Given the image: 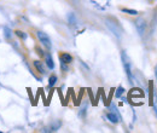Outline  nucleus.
Wrapping results in <instances>:
<instances>
[{
    "instance_id": "obj_1",
    "label": "nucleus",
    "mask_w": 157,
    "mask_h": 133,
    "mask_svg": "<svg viewBox=\"0 0 157 133\" xmlns=\"http://www.w3.org/2000/svg\"><path fill=\"white\" fill-rule=\"evenodd\" d=\"M121 59H122V64H123V68H124V72L128 76L129 81L132 82V63H131V58L128 57V55L126 53V51H122L121 52Z\"/></svg>"
},
{
    "instance_id": "obj_2",
    "label": "nucleus",
    "mask_w": 157,
    "mask_h": 133,
    "mask_svg": "<svg viewBox=\"0 0 157 133\" xmlns=\"http://www.w3.org/2000/svg\"><path fill=\"white\" fill-rule=\"evenodd\" d=\"M106 22V25H108V28L114 33V35H116L118 39L121 38V35H122V29H121V27H120V24L116 23L115 21H113V19H106L105 21Z\"/></svg>"
},
{
    "instance_id": "obj_3",
    "label": "nucleus",
    "mask_w": 157,
    "mask_h": 133,
    "mask_svg": "<svg viewBox=\"0 0 157 133\" xmlns=\"http://www.w3.org/2000/svg\"><path fill=\"white\" fill-rule=\"evenodd\" d=\"M36 35H38V39H39L40 42L42 44V46H44V47H46L47 50H50V49L52 47L51 39H50V37H48L46 33H44V32H38V33H36Z\"/></svg>"
},
{
    "instance_id": "obj_4",
    "label": "nucleus",
    "mask_w": 157,
    "mask_h": 133,
    "mask_svg": "<svg viewBox=\"0 0 157 133\" xmlns=\"http://www.w3.org/2000/svg\"><path fill=\"white\" fill-rule=\"evenodd\" d=\"M106 117H108V120H109L110 122H113V123H117L118 121L121 120V116H120L118 111L116 110V108H115L114 105H111V111L108 113Z\"/></svg>"
},
{
    "instance_id": "obj_5",
    "label": "nucleus",
    "mask_w": 157,
    "mask_h": 133,
    "mask_svg": "<svg viewBox=\"0 0 157 133\" xmlns=\"http://www.w3.org/2000/svg\"><path fill=\"white\" fill-rule=\"evenodd\" d=\"M146 22L144 18H138L136 21V27H137V30L139 33V35H144L145 30H146Z\"/></svg>"
},
{
    "instance_id": "obj_6",
    "label": "nucleus",
    "mask_w": 157,
    "mask_h": 133,
    "mask_svg": "<svg viewBox=\"0 0 157 133\" xmlns=\"http://www.w3.org/2000/svg\"><path fill=\"white\" fill-rule=\"evenodd\" d=\"M59 59H60V63H64V64H69L73 62V57L69 53H62L59 56Z\"/></svg>"
},
{
    "instance_id": "obj_7",
    "label": "nucleus",
    "mask_w": 157,
    "mask_h": 133,
    "mask_svg": "<svg viewBox=\"0 0 157 133\" xmlns=\"http://www.w3.org/2000/svg\"><path fill=\"white\" fill-rule=\"evenodd\" d=\"M34 67H35V69L39 72L40 74H45V73H46V72H45L44 63H42L41 61H34Z\"/></svg>"
},
{
    "instance_id": "obj_8",
    "label": "nucleus",
    "mask_w": 157,
    "mask_h": 133,
    "mask_svg": "<svg viewBox=\"0 0 157 133\" xmlns=\"http://www.w3.org/2000/svg\"><path fill=\"white\" fill-rule=\"evenodd\" d=\"M59 127H60V122L58 121L57 123L55 122V123H52L50 127L45 128V130H44V132H55V131H57V130H58Z\"/></svg>"
},
{
    "instance_id": "obj_9",
    "label": "nucleus",
    "mask_w": 157,
    "mask_h": 133,
    "mask_svg": "<svg viewBox=\"0 0 157 133\" xmlns=\"http://www.w3.org/2000/svg\"><path fill=\"white\" fill-rule=\"evenodd\" d=\"M46 65L50 68V69H53L55 68V63H53V59H52V56L50 53L46 55Z\"/></svg>"
},
{
    "instance_id": "obj_10",
    "label": "nucleus",
    "mask_w": 157,
    "mask_h": 133,
    "mask_svg": "<svg viewBox=\"0 0 157 133\" xmlns=\"http://www.w3.org/2000/svg\"><path fill=\"white\" fill-rule=\"evenodd\" d=\"M121 11H122V12H124V14L132 15V16H136V15H138L137 10H132V9H121Z\"/></svg>"
},
{
    "instance_id": "obj_11",
    "label": "nucleus",
    "mask_w": 157,
    "mask_h": 133,
    "mask_svg": "<svg viewBox=\"0 0 157 133\" xmlns=\"http://www.w3.org/2000/svg\"><path fill=\"white\" fill-rule=\"evenodd\" d=\"M56 82H57V76L56 75L50 76V79H48V85H50V87L55 86V85H56Z\"/></svg>"
},
{
    "instance_id": "obj_12",
    "label": "nucleus",
    "mask_w": 157,
    "mask_h": 133,
    "mask_svg": "<svg viewBox=\"0 0 157 133\" xmlns=\"http://www.w3.org/2000/svg\"><path fill=\"white\" fill-rule=\"evenodd\" d=\"M15 34H16L18 38L23 39V40H25V39H27V34H25L24 32H22V30H16V32H15Z\"/></svg>"
},
{
    "instance_id": "obj_13",
    "label": "nucleus",
    "mask_w": 157,
    "mask_h": 133,
    "mask_svg": "<svg viewBox=\"0 0 157 133\" xmlns=\"http://www.w3.org/2000/svg\"><path fill=\"white\" fill-rule=\"evenodd\" d=\"M149 90H150V105H152V97H154V86H152V84L150 82V85H149Z\"/></svg>"
},
{
    "instance_id": "obj_14",
    "label": "nucleus",
    "mask_w": 157,
    "mask_h": 133,
    "mask_svg": "<svg viewBox=\"0 0 157 133\" xmlns=\"http://www.w3.org/2000/svg\"><path fill=\"white\" fill-rule=\"evenodd\" d=\"M123 92H124V88H123L122 86H120V87H118L117 90H116V93H115V96H116L117 98H120L121 96L123 95Z\"/></svg>"
},
{
    "instance_id": "obj_15",
    "label": "nucleus",
    "mask_w": 157,
    "mask_h": 133,
    "mask_svg": "<svg viewBox=\"0 0 157 133\" xmlns=\"http://www.w3.org/2000/svg\"><path fill=\"white\" fill-rule=\"evenodd\" d=\"M68 19H69V23H70V24H75V23H76V18H75V16H74L73 14H69Z\"/></svg>"
},
{
    "instance_id": "obj_16",
    "label": "nucleus",
    "mask_w": 157,
    "mask_h": 133,
    "mask_svg": "<svg viewBox=\"0 0 157 133\" xmlns=\"http://www.w3.org/2000/svg\"><path fill=\"white\" fill-rule=\"evenodd\" d=\"M5 32H6V37L9 38V37H10V30H9V28H5Z\"/></svg>"
},
{
    "instance_id": "obj_17",
    "label": "nucleus",
    "mask_w": 157,
    "mask_h": 133,
    "mask_svg": "<svg viewBox=\"0 0 157 133\" xmlns=\"http://www.w3.org/2000/svg\"><path fill=\"white\" fill-rule=\"evenodd\" d=\"M154 110H155V113H156V115H157V107L156 105H154Z\"/></svg>"
},
{
    "instance_id": "obj_18",
    "label": "nucleus",
    "mask_w": 157,
    "mask_h": 133,
    "mask_svg": "<svg viewBox=\"0 0 157 133\" xmlns=\"http://www.w3.org/2000/svg\"><path fill=\"white\" fill-rule=\"evenodd\" d=\"M155 75H156V79H157V65L155 67Z\"/></svg>"
}]
</instances>
